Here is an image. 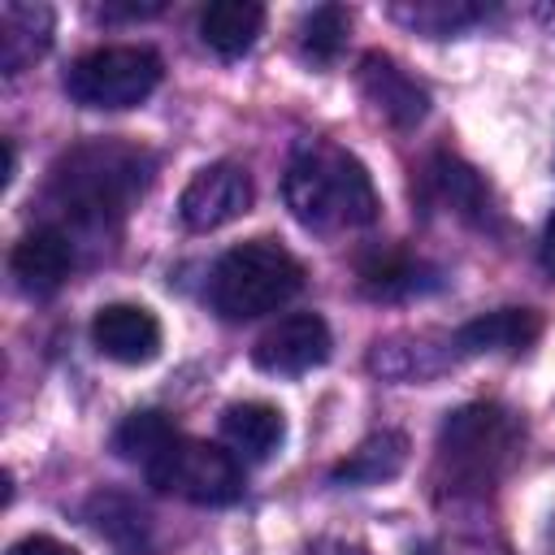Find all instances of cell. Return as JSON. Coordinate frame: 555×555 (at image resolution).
Here are the masks:
<instances>
[{"mask_svg": "<svg viewBox=\"0 0 555 555\" xmlns=\"http://www.w3.org/2000/svg\"><path fill=\"white\" fill-rule=\"evenodd\" d=\"M152 182V156L126 139H91L69 147L52 165L48 195L78 225H108L130 212V204Z\"/></svg>", "mask_w": 555, "mask_h": 555, "instance_id": "cell-1", "label": "cell"}, {"mask_svg": "<svg viewBox=\"0 0 555 555\" xmlns=\"http://www.w3.org/2000/svg\"><path fill=\"white\" fill-rule=\"evenodd\" d=\"M282 195L291 217L308 230H356L377 221V191L369 169L334 143L299 147L286 165Z\"/></svg>", "mask_w": 555, "mask_h": 555, "instance_id": "cell-2", "label": "cell"}, {"mask_svg": "<svg viewBox=\"0 0 555 555\" xmlns=\"http://www.w3.org/2000/svg\"><path fill=\"white\" fill-rule=\"evenodd\" d=\"M525 425L499 403H464L438 429V468L455 490H490L520 455Z\"/></svg>", "mask_w": 555, "mask_h": 555, "instance_id": "cell-3", "label": "cell"}, {"mask_svg": "<svg viewBox=\"0 0 555 555\" xmlns=\"http://www.w3.org/2000/svg\"><path fill=\"white\" fill-rule=\"evenodd\" d=\"M304 286V264L273 238L230 247L208 278V304L221 321H256L278 312Z\"/></svg>", "mask_w": 555, "mask_h": 555, "instance_id": "cell-4", "label": "cell"}, {"mask_svg": "<svg viewBox=\"0 0 555 555\" xmlns=\"http://www.w3.org/2000/svg\"><path fill=\"white\" fill-rule=\"evenodd\" d=\"M147 481L160 494L199 503V507H225L243 499V464L234 451L204 442V438H182L173 434V442L143 468Z\"/></svg>", "mask_w": 555, "mask_h": 555, "instance_id": "cell-5", "label": "cell"}, {"mask_svg": "<svg viewBox=\"0 0 555 555\" xmlns=\"http://www.w3.org/2000/svg\"><path fill=\"white\" fill-rule=\"evenodd\" d=\"M156 82H160V56L134 43L82 52L65 74V91L82 108H134L156 91Z\"/></svg>", "mask_w": 555, "mask_h": 555, "instance_id": "cell-6", "label": "cell"}, {"mask_svg": "<svg viewBox=\"0 0 555 555\" xmlns=\"http://www.w3.org/2000/svg\"><path fill=\"white\" fill-rule=\"evenodd\" d=\"M251 173L238 160H212L204 165L178 195V217L186 230L208 234L230 221H238L251 208Z\"/></svg>", "mask_w": 555, "mask_h": 555, "instance_id": "cell-7", "label": "cell"}, {"mask_svg": "<svg viewBox=\"0 0 555 555\" xmlns=\"http://www.w3.org/2000/svg\"><path fill=\"white\" fill-rule=\"evenodd\" d=\"M330 351H334L330 325L317 312H291L256 338L251 364L273 377H299V373H312L317 364H325Z\"/></svg>", "mask_w": 555, "mask_h": 555, "instance_id": "cell-8", "label": "cell"}, {"mask_svg": "<svg viewBox=\"0 0 555 555\" xmlns=\"http://www.w3.org/2000/svg\"><path fill=\"white\" fill-rule=\"evenodd\" d=\"M91 343L113 364H147L160 356V321L143 304H104L91 317Z\"/></svg>", "mask_w": 555, "mask_h": 555, "instance_id": "cell-9", "label": "cell"}, {"mask_svg": "<svg viewBox=\"0 0 555 555\" xmlns=\"http://www.w3.org/2000/svg\"><path fill=\"white\" fill-rule=\"evenodd\" d=\"M356 78H360L364 100H369L390 126H416V121L429 113L425 87H421L395 56H386V52H364Z\"/></svg>", "mask_w": 555, "mask_h": 555, "instance_id": "cell-10", "label": "cell"}, {"mask_svg": "<svg viewBox=\"0 0 555 555\" xmlns=\"http://www.w3.org/2000/svg\"><path fill=\"white\" fill-rule=\"evenodd\" d=\"M9 269L17 278V286L26 295H52L65 286L69 269H74V247L69 234L61 225H35L30 234H22L9 251Z\"/></svg>", "mask_w": 555, "mask_h": 555, "instance_id": "cell-11", "label": "cell"}, {"mask_svg": "<svg viewBox=\"0 0 555 555\" xmlns=\"http://www.w3.org/2000/svg\"><path fill=\"white\" fill-rule=\"evenodd\" d=\"M429 186H434V195H438L455 217H464V221H473V225H481V230L494 225V217H499L494 195H490L486 178H481L473 165H464L460 156L438 152V156L429 160Z\"/></svg>", "mask_w": 555, "mask_h": 555, "instance_id": "cell-12", "label": "cell"}, {"mask_svg": "<svg viewBox=\"0 0 555 555\" xmlns=\"http://www.w3.org/2000/svg\"><path fill=\"white\" fill-rule=\"evenodd\" d=\"M542 338V317L533 308H499L486 317H473L468 325H460L455 347L464 356H486V351H503L516 356L525 347H533Z\"/></svg>", "mask_w": 555, "mask_h": 555, "instance_id": "cell-13", "label": "cell"}, {"mask_svg": "<svg viewBox=\"0 0 555 555\" xmlns=\"http://www.w3.org/2000/svg\"><path fill=\"white\" fill-rule=\"evenodd\" d=\"M48 48H52V9L26 4V0H4L0 4V65H4V74H22Z\"/></svg>", "mask_w": 555, "mask_h": 555, "instance_id": "cell-14", "label": "cell"}, {"mask_svg": "<svg viewBox=\"0 0 555 555\" xmlns=\"http://www.w3.org/2000/svg\"><path fill=\"white\" fill-rule=\"evenodd\" d=\"M221 434H225V442H230V451L238 460H251L256 464V460H269L282 447L286 421H282V412L273 403L243 399V403H230L221 412Z\"/></svg>", "mask_w": 555, "mask_h": 555, "instance_id": "cell-15", "label": "cell"}, {"mask_svg": "<svg viewBox=\"0 0 555 555\" xmlns=\"http://www.w3.org/2000/svg\"><path fill=\"white\" fill-rule=\"evenodd\" d=\"M438 286V269L408 251H373L360 260V291L369 299H412Z\"/></svg>", "mask_w": 555, "mask_h": 555, "instance_id": "cell-16", "label": "cell"}, {"mask_svg": "<svg viewBox=\"0 0 555 555\" xmlns=\"http://www.w3.org/2000/svg\"><path fill=\"white\" fill-rule=\"evenodd\" d=\"M264 26V9L251 0H217L199 13V39L217 56H243Z\"/></svg>", "mask_w": 555, "mask_h": 555, "instance_id": "cell-17", "label": "cell"}, {"mask_svg": "<svg viewBox=\"0 0 555 555\" xmlns=\"http://www.w3.org/2000/svg\"><path fill=\"white\" fill-rule=\"evenodd\" d=\"M408 464V438L399 429H382V434H369L338 468H334V481L338 486H382L390 477H399Z\"/></svg>", "mask_w": 555, "mask_h": 555, "instance_id": "cell-18", "label": "cell"}, {"mask_svg": "<svg viewBox=\"0 0 555 555\" xmlns=\"http://www.w3.org/2000/svg\"><path fill=\"white\" fill-rule=\"evenodd\" d=\"M173 425H169V416L165 412H156V408H143V412H130L121 425H117V434H113V451L121 455V460H134V464H152L169 442H173Z\"/></svg>", "mask_w": 555, "mask_h": 555, "instance_id": "cell-19", "label": "cell"}, {"mask_svg": "<svg viewBox=\"0 0 555 555\" xmlns=\"http://www.w3.org/2000/svg\"><path fill=\"white\" fill-rule=\"evenodd\" d=\"M347 26H351V13L343 4H321L304 17L299 26V43H304V56L317 61V65H330L343 43H347Z\"/></svg>", "mask_w": 555, "mask_h": 555, "instance_id": "cell-20", "label": "cell"}, {"mask_svg": "<svg viewBox=\"0 0 555 555\" xmlns=\"http://www.w3.org/2000/svg\"><path fill=\"white\" fill-rule=\"evenodd\" d=\"M399 17H408L412 26H421V30H429V35H451L460 22H473L481 9H455V4H416L412 13H403V9H395Z\"/></svg>", "mask_w": 555, "mask_h": 555, "instance_id": "cell-21", "label": "cell"}, {"mask_svg": "<svg viewBox=\"0 0 555 555\" xmlns=\"http://www.w3.org/2000/svg\"><path fill=\"white\" fill-rule=\"evenodd\" d=\"M9 555H78V551L69 542L52 538V533H26V538H17L9 546Z\"/></svg>", "mask_w": 555, "mask_h": 555, "instance_id": "cell-22", "label": "cell"}, {"mask_svg": "<svg viewBox=\"0 0 555 555\" xmlns=\"http://www.w3.org/2000/svg\"><path fill=\"white\" fill-rule=\"evenodd\" d=\"M304 555H373V551L360 542H347V538H317L304 546Z\"/></svg>", "mask_w": 555, "mask_h": 555, "instance_id": "cell-23", "label": "cell"}, {"mask_svg": "<svg viewBox=\"0 0 555 555\" xmlns=\"http://www.w3.org/2000/svg\"><path fill=\"white\" fill-rule=\"evenodd\" d=\"M160 4H104L100 17H156Z\"/></svg>", "mask_w": 555, "mask_h": 555, "instance_id": "cell-24", "label": "cell"}, {"mask_svg": "<svg viewBox=\"0 0 555 555\" xmlns=\"http://www.w3.org/2000/svg\"><path fill=\"white\" fill-rule=\"evenodd\" d=\"M538 260H542V269L555 278V212H551V221H546V230H542V247H538Z\"/></svg>", "mask_w": 555, "mask_h": 555, "instance_id": "cell-25", "label": "cell"}, {"mask_svg": "<svg viewBox=\"0 0 555 555\" xmlns=\"http://www.w3.org/2000/svg\"><path fill=\"white\" fill-rule=\"evenodd\" d=\"M13 169H17V152H13V143L4 139V186L13 182Z\"/></svg>", "mask_w": 555, "mask_h": 555, "instance_id": "cell-26", "label": "cell"}]
</instances>
